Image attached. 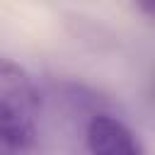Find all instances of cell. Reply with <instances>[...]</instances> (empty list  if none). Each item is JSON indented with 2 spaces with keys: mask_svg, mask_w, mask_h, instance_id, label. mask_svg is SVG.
I'll list each match as a JSON object with an SVG mask.
<instances>
[{
  "mask_svg": "<svg viewBox=\"0 0 155 155\" xmlns=\"http://www.w3.org/2000/svg\"><path fill=\"white\" fill-rule=\"evenodd\" d=\"M39 92L12 58H0V143L10 150H29L39 138Z\"/></svg>",
  "mask_w": 155,
  "mask_h": 155,
  "instance_id": "cell-1",
  "label": "cell"
},
{
  "mask_svg": "<svg viewBox=\"0 0 155 155\" xmlns=\"http://www.w3.org/2000/svg\"><path fill=\"white\" fill-rule=\"evenodd\" d=\"M85 140L90 155H145L138 136L111 114H94L87 121Z\"/></svg>",
  "mask_w": 155,
  "mask_h": 155,
  "instance_id": "cell-2",
  "label": "cell"
},
{
  "mask_svg": "<svg viewBox=\"0 0 155 155\" xmlns=\"http://www.w3.org/2000/svg\"><path fill=\"white\" fill-rule=\"evenodd\" d=\"M136 10H138V12H143L148 19H155V2H138V5H136Z\"/></svg>",
  "mask_w": 155,
  "mask_h": 155,
  "instance_id": "cell-3",
  "label": "cell"
}]
</instances>
